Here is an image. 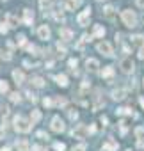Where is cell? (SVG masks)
I'll list each match as a JSON object with an SVG mask.
<instances>
[{"instance_id": "6da1fadb", "label": "cell", "mask_w": 144, "mask_h": 151, "mask_svg": "<svg viewBox=\"0 0 144 151\" xmlns=\"http://www.w3.org/2000/svg\"><path fill=\"white\" fill-rule=\"evenodd\" d=\"M13 125H14L16 132H20V133H29L30 128H32V121L18 114V116H14V119H13Z\"/></svg>"}, {"instance_id": "7a4b0ae2", "label": "cell", "mask_w": 144, "mask_h": 151, "mask_svg": "<svg viewBox=\"0 0 144 151\" xmlns=\"http://www.w3.org/2000/svg\"><path fill=\"white\" fill-rule=\"evenodd\" d=\"M121 20H123V23H125L126 27L133 28V27H137V14L132 11V9H125V11L121 13Z\"/></svg>"}, {"instance_id": "3957f363", "label": "cell", "mask_w": 144, "mask_h": 151, "mask_svg": "<svg viewBox=\"0 0 144 151\" xmlns=\"http://www.w3.org/2000/svg\"><path fill=\"white\" fill-rule=\"evenodd\" d=\"M119 68H121V71L125 75H132L133 69H135V64H133V60L130 57H125V59L119 60Z\"/></svg>"}, {"instance_id": "277c9868", "label": "cell", "mask_w": 144, "mask_h": 151, "mask_svg": "<svg viewBox=\"0 0 144 151\" xmlns=\"http://www.w3.org/2000/svg\"><path fill=\"white\" fill-rule=\"evenodd\" d=\"M96 50L101 55H105V57H114V48H112V45L107 43V41H100L96 45Z\"/></svg>"}, {"instance_id": "5b68a950", "label": "cell", "mask_w": 144, "mask_h": 151, "mask_svg": "<svg viewBox=\"0 0 144 151\" xmlns=\"http://www.w3.org/2000/svg\"><path fill=\"white\" fill-rule=\"evenodd\" d=\"M50 128H52L55 133L64 132V130H66V126H64V121L60 119V116H54V117H52V125H50Z\"/></svg>"}, {"instance_id": "8992f818", "label": "cell", "mask_w": 144, "mask_h": 151, "mask_svg": "<svg viewBox=\"0 0 144 151\" xmlns=\"http://www.w3.org/2000/svg\"><path fill=\"white\" fill-rule=\"evenodd\" d=\"M87 133H89V128L86 125H77L73 130H71V135H73L75 139H84Z\"/></svg>"}, {"instance_id": "52a82bcc", "label": "cell", "mask_w": 144, "mask_h": 151, "mask_svg": "<svg viewBox=\"0 0 144 151\" xmlns=\"http://www.w3.org/2000/svg\"><path fill=\"white\" fill-rule=\"evenodd\" d=\"M89 18H91V7H87V9H84L78 16H77V23L78 25H87V22H89Z\"/></svg>"}, {"instance_id": "ba28073f", "label": "cell", "mask_w": 144, "mask_h": 151, "mask_svg": "<svg viewBox=\"0 0 144 151\" xmlns=\"http://www.w3.org/2000/svg\"><path fill=\"white\" fill-rule=\"evenodd\" d=\"M59 37L62 39V41H71V39H73V30L71 28H68V27H60L59 28Z\"/></svg>"}, {"instance_id": "9c48e42d", "label": "cell", "mask_w": 144, "mask_h": 151, "mask_svg": "<svg viewBox=\"0 0 144 151\" xmlns=\"http://www.w3.org/2000/svg\"><path fill=\"white\" fill-rule=\"evenodd\" d=\"M37 36H39V39H43V41H48L50 36H52L50 27H48V25H41V27L37 28Z\"/></svg>"}, {"instance_id": "30bf717a", "label": "cell", "mask_w": 144, "mask_h": 151, "mask_svg": "<svg viewBox=\"0 0 144 151\" xmlns=\"http://www.w3.org/2000/svg\"><path fill=\"white\" fill-rule=\"evenodd\" d=\"M133 133H135V139H137V146L144 148V126H137L133 130Z\"/></svg>"}, {"instance_id": "8fae6325", "label": "cell", "mask_w": 144, "mask_h": 151, "mask_svg": "<svg viewBox=\"0 0 144 151\" xmlns=\"http://www.w3.org/2000/svg\"><path fill=\"white\" fill-rule=\"evenodd\" d=\"M86 68H87V71L94 73V71H98V68H100V62H98L96 59L89 57V59H86Z\"/></svg>"}, {"instance_id": "7c38bea8", "label": "cell", "mask_w": 144, "mask_h": 151, "mask_svg": "<svg viewBox=\"0 0 144 151\" xmlns=\"http://www.w3.org/2000/svg\"><path fill=\"white\" fill-rule=\"evenodd\" d=\"M103 16L107 20H110V22H114V20H116V9H114V5H105L103 7Z\"/></svg>"}, {"instance_id": "4fadbf2b", "label": "cell", "mask_w": 144, "mask_h": 151, "mask_svg": "<svg viewBox=\"0 0 144 151\" xmlns=\"http://www.w3.org/2000/svg\"><path fill=\"white\" fill-rule=\"evenodd\" d=\"M14 148H16V151H30V144L27 142L25 139H20V140H16Z\"/></svg>"}, {"instance_id": "5bb4252c", "label": "cell", "mask_w": 144, "mask_h": 151, "mask_svg": "<svg viewBox=\"0 0 144 151\" xmlns=\"http://www.w3.org/2000/svg\"><path fill=\"white\" fill-rule=\"evenodd\" d=\"M126 98V91L125 89H114L112 91V100H116V102H121V100Z\"/></svg>"}, {"instance_id": "9a60e30c", "label": "cell", "mask_w": 144, "mask_h": 151, "mask_svg": "<svg viewBox=\"0 0 144 151\" xmlns=\"http://www.w3.org/2000/svg\"><path fill=\"white\" fill-rule=\"evenodd\" d=\"M132 45L133 46H139V48H144V36L142 34H135V36H132Z\"/></svg>"}, {"instance_id": "2e32d148", "label": "cell", "mask_w": 144, "mask_h": 151, "mask_svg": "<svg viewBox=\"0 0 144 151\" xmlns=\"http://www.w3.org/2000/svg\"><path fill=\"white\" fill-rule=\"evenodd\" d=\"M23 22H25V25H32V22H34V13L30 11V9H23Z\"/></svg>"}, {"instance_id": "e0dca14e", "label": "cell", "mask_w": 144, "mask_h": 151, "mask_svg": "<svg viewBox=\"0 0 144 151\" xmlns=\"http://www.w3.org/2000/svg\"><path fill=\"white\" fill-rule=\"evenodd\" d=\"M54 80H55V82H57L60 87H68V84H69V82H68V77H66V75H62V73H60V75H55V77H54Z\"/></svg>"}, {"instance_id": "ac0fdd59", "label": "cell", "mask_w": 144, "mask_h": 151, "mask_svg": "<svg viewBox=\"0 0 144 151\" xmlns=\"http://www.w3.org/2000/svg\"><path fill=\"white\" fill-rule=\"evenodd\" d=\"M116 149H118V142L114 139H109L107 142L103 144V151H116Z\"/></svg>"}, {"instance_id": "d6986e66", "label": "cell", "mask_w": 144, "mask_h": 151, "mask_svg": "<svg viewBox=\"0 0 144 151\" xmlns=\"http://www.w3.org/2000/svg\"><path fill=\"white\" fill-rule=\"evenodd\" d=\"M13 78H14L16 84H23L25 75H23V71H20V69H14V71H13Z\"/></svg>"}, {"instance_id": "ffe728a7", "label": "cell", "mask_w": 144, "mask_h": 151, "mask_svg": "<svg viewBox=\"0 0 144 151\" xmlns=\"http://www.w3.org/2000/svg\"><path fill=\"white\" fill-rule=\"evenodd\" d=\"M78 2H80V0H66V2L62 4V7L68 9V11H73V9H77Z\"/></svg>"}, {"instance_id": "44dd1931", "label": "cell", "mask_w": 144, "mask_h": 151, "mask_svg": "<svg viewBox=\"0 0 144 151\" xmlns=\"http://www.w3.org/2000/svg\"><path fill=\"white\" fill-rule=\"evenodd\" d=\"M92 34H94L96 37H103V36H105L103 25H94V27H92Z\"/></svg>"}, {"instance_id": "7402d4cb", "label": "cell", "mask_w": 144, "mask_h": 151, "mask_svg": "<svg viewBox=\"0 0 144 151\" xmlns=\"http://www.w3.org/2000/svg\"><path fill=\"white\" fill-rule=\"evenodd\" d=\"M5 23H7V27H18V20H16L14 14H7L5 16Z\"/></svg>"}, {"instance_id": "603a6c76", "label": "cell", "mask_w": 144, "mask_h": 151, "mask_svg": "<svg viewBox=\"0 0 144 151\" xmlns=\"http://www.w3.org/2000/svg\"><path fill=\"white\" fill-rule=\"evenodd\" d=\"M112 75H114V68L112 66H105L103 69H101V77L103 78H110Z\"/></svg>"}, {"instance_id": "cb8c5ba5", "label": "cell", "mask_w": 144, "mask_h": 151, "mask_svg": "<svg viewBox=\"0 0 144 151\" xmlns=\"http://www.w3.org/2000/svg\"><path fill=\"white\" fill-rule=\"evenodd\" d=\"M116 114H118V116H132V108H128V107H121V108L116 110Z\"/></svg>"}, {"instance_id": "d4e9b609", "label": "cell", "mask_w": 144, "mask_h": 151, "mask_svg": "<svg viewBox=\"0 0 144 151\" xmlns=\"http://www.w3.org/2000/svg\"><path fill=\"white\" fill-rule=\"evenodd\" d=\"M50 16H52L55 22H64V16L60 11H50Z\"/></svg>"}, {"instance_id": "484cf974", "label": "cell", "mask_w": 144, "mask_h": 151, "mask_svg": "<svg viewBox=\"0 0 144 151\" xmlns=\"http://www.w3.org/2000/svg\"><path fill=\"white\" fill-rule=\"evenodd\" d=\"M32 85L34 87H45V80L41 78V77H34L32 78Z\"/></svg>"}, {"instance_id": "4316f807", "label": "cell", "mask_w": 144, "mask_h": 151, "mask_svg": "<svg viewBox=\"0 0 144 151\" xmlns=\"http://www.w3.org/2000/svg\"><path fill=\"white\" fill-rule=\"evenodd\" d=\"M66 103H68V100L66 98H60V96H57L54 100V105H57V107H66Z\"/></svg>"}, {"instance_id": "83f0119b", "label": "cell", "mask_w": 144, "mask_h": 151, "mask_svg": "<svg viewBox=\"0 0 144 151\" xmlns=\"http://www.w3.org/2000/svg\"><path fill=\"white\" fill-rule=\"evenodd\" d=\"M39 119H41V112L39 110H32V112H30V121H32V123H37Z\"/></svg>"}, {"instance_id": "f1b7e54d", "label": "cell", "mask_w": 144, "mask_h": 151, "mask_svg": "<svg viewBox=\"0 0 144 151\" xmlns=\"http://www.w3.org/2000/svg\"><path fill=\"white\" fill-rule=\"evenodd\" d=\"M5 93H9V84L5 80H0V94H5Z\"/></svg>"}, {"instance_id": "f546056e", "label": "cell", "mask_w": 144, "mask_h": 151, "mask_svg": "<svg viewBox=\"0 0 144 151\" xmlns=\"http://www.w3.org/2000/svg\"><path fill=\"white\" fill-rule=\"evenodd\" d=\"M9 100H11L13 103H20L22 102V96H20V93H11L9 94Z\"/></svg>"}, {"instance_id": "4dcf8cb0", "label": "cell", "mask_w": 144, "mask_h": 151, "mask_svg": "<svg viewBox=\"0 0 144 151\" xmlns=\"http://www.w3.org/2000/svg\"><path fill=\"white\" fill-rule=\"evenodd\" d=\"M68 66H69L71 71H75L77 66H78V60H77V59H69V60H68Z\"/></svg>"}, {"instance_id": "1f68e13d", "label": "cell", "mask_w": 144, "mask_h": 151, "mask_svg": "<svg viewBox=\"0 0 144 151\" xmlns=\"http://www.w3.org/2000/svg\"><path fill=\"white\" fill-rule=\"evenodd\" d=\"M16 39H18V46H25V45H27V37H25V34H20Z\"/></svg>"}, {"instance_id": "d6a6232c", "label": "cell", "mask_w": 144, "mask_h": 151, "mask_svg": "<svg viewBox=\"0 0 144 151\" xmlns=\"http://www.w3.org/2000/svg\"><path fill=\"white\" fill-rule=\"evenodd\" d=\"M57 52H59V57H64V55H66V48H64V45L57 43Z\"/></svg>"}, {"instance_id": "836d02e7", "label": "cell", "mask_w": 144, "mask_h": 151, "mask_svg": "<svg viewBox=\"0 0 144 151\" xmlns=\"http://www.w3.org/2000/svg\"><path fill=\"white\" fill-rule=\"evenodd\" d=\"M68 116H69L71 121H77V119H78V112H77V110H73V108L68 110Z\"/></svg>"}, {"instance_id": "e575fe53", "label": "cell", "mask_w": 144, "mask_h": 151, "mask_svg": "<svg viewBox=\"0 0 144 151\" xmlns=\"http://www.w3.org/2000/svg\"><path fill=\"white\" fill-rule=\"evenodd\" d=\"M73 151H87V146H86L84 142H80V144H77V146L73 148Z\"/></svg>"}, {"instance_id": "d590c367", "label": "cell", "mask_w": 144, "mask_h": 151, "mask_svg": "<svg viewBox=\"0 0 144 151\" xmlns=\"http://www.w3.org/2000/svg\"><path fill=\"white\" fill-rule=\"evenodd\" d=\"M54 149H55V151H64L66 146H64L62 142H55V144H54Z\"/></svg>"}, {"instance_id": "8d00e7d4", "label": "cell", "mask_w": 144, "mask_h": 151, "mask_svg": "<svg viewBox=\"0 0 144 151\" xmlns=\"http://www.w3.org/2000/svg\"><path fill=\"white\" fill-rule=\"evenodd\" d=\"M7 30H9L7 23H5V22H2V23H0V34H7Z\"/></svg>"}, {"instance_id": "74e56055", "label": "cell", "mask_w": 144, "mask_h": 151, "mask_svg": "<svg viewBox=\"0 0 144 151\" xmlns=\"http://www.w3.org/2000/svg\"><path fill=\"white\" fill-rule=\"evenodd\" d=\"M36 137H37V139H41V140H45V139H50L46 132H37V133H36Z\"/></svg>"}, {"instance_id": "f35d334b", "label": "cell", "mask_w": 144, "mask_h": 151, "mask_svg": "<svg viewBox=\"0 0 144 151\" xmlns=\"http://www.w3.org/2000/svg\"><path fill=\"white\" fill-rule=\"evenodd\" d=\"M43 105H45V107H52V105H54V100L45 98V100H43Z\"/></svg>"}, {"instance_id": "ab89813d", "label": "cell", "mask_w": 144, "mask_h": 151, "mask_svg": "<svg viewBox=\"0 0 144 151\" xmlns=\"http://www.w3.org/2000/svg\"><path fill=\"white\" fill-rule=\"evenodd\" d=\"M32 151H48V149L43 148V146H39V144H34V146H32Z\"/></svg>"}, {"instance_id": "60d3db41", "label": "cell", "mask_w": 144, "mask_h": 151, "mask_svg": "<svg viewBox=\"0 0 144 151\" xmlns=\"http://www.w3.org/2000/svg\"><path fill=\"white\" fill-rule=\"evenodd\" d=\"M119 128H121V133H126V121H121Z\"/></svg>"}, {"instance_id": "b9f144b4", "label": "cell", "mask_w": 144, "mask_h": 151, "mask_svg": "<svg viewBox=\"0 0 144 151\" xmlns=\"http://www.w3.org/2000/svg\"><path fill=\"white\" fill-rule=\"evenodd\" d=\"M27 98L30 100V102H36V96H34L32 93H30V91H27Z\"/></svg>"}, {"instance_id": "7bdbcfd3", "label": "cell", "mask_w": 144, "mask_h": 151, "mask_svg": "<svg viewBox=\"0 0 144 151\" xmlns=\"http://www.w3.org/2000/svg\"><path fill=\"white\" fill-rule=\"evenodd\" d=\"M137 57L144 60V48H139V53H137Z\"/></svg>"}, {"instance_id": "ee69618b", "label": "cell", "mask_w": 144, "mask_h": 151, "mask_svg": "<svg viewBox=\"0 0 144 151\" xmlns=\"http://www.w3.org/2000/svg\"><path fill=\"white\" fill-rule=\"evenodd\" d=\"M135 4H137V7L144 9V0H135Z\"/></svg>"}, {"instance_id": "f6af8a7d", "label": "cell", "mask_w": 144, "mask_h": 151, "mask_svg": "<svg viewBox=\"0 0 144 151\" xmlns=\"http://www.w3.org/2000/svg\"><path fill=\"white\" fill-rule=\"evenodd\" d=\"M4 135H5V125H4L2 128H0V139H2Z\"/></svg>"}, {"instance_id": "bcb514c9", "label": "cell", "mask_w": 144, "mask_h": 151, "mask_svg": "<svg viewBox=\"0 0 144 151\" xmlns=\"http://www.w3.org/2000/svg\"><path fill=\"white\" fill-rule=\"evenodd\" d=\"M27 50L29 52H36V46L34 45H27Z\"/></svg>"}, {"instance_id": "7dc6e473", "label": "cell", "mask_w": 144, "mask_h": 151, "mask_svg": "<svg viewBox=\"0 0 144 151\" xmlns=\"http://www.w3.org/2000/svg\"><path fill=\"white\" fill-rule=\"evenodd\" d=\"M100 121H101L103 125H107V117H105V116H101V117H100Z\"/></svg>"}, {"instance_id": "c3c4849f", "label": "cell", "mask_w": 144, "mask_h": 151, "mask_svg": "<svg viewBox=\"0 0 144 151\" xmlns=\"http://www.w3.org/2000/svg\"><path fill=\"white\" fill-rule=\"evenodd\" d=\"M46 2H50V0H39V4H41V7H45V4Z\"/></svg>"}, {"instance_id": "681fc988", "label": "cell", "mask_w": 144, "mask_h": 151, "mask_svg": "<svg viewBox=\"0 0 144 151\" xmlns=\"http://www.w3.org/2000/svg\"><path fill=\"white\" fill-rule=\"evenodd\" d=\"M139 102H141V105H142V108H144V98H141Z\"/></svg>"}, {"instance_id": "f907efd6", "label": "cell", "mask_w": 144, "mask_h": 151, "mask_svg": "<svg viewBox=\"0 0 144 151\" xmlns=\"http://www.w3.org/2000/svg\"><path fill=\"white\" fill-rule=\"evenodd\" d=\"M2 151H11V148H4V149H2Z\"/></svg>"}, {"instance_id": "816d5d0a", "label": "cell", "mask_w": 144, "mask_h": 151, "mask_svg": "<svg viewBox=\"0 0 144 151\" xmlns=\"http://www.w3.org/2000/svg\"><path fill=\"white\" fill-rule=\"evenodd\" d=\"M98 2H103V0H98Z\"/></svg>"}, {"instance_id": "f5cc1de1", "label": "cell", "mask_w": 144, "mask_h": 151, "mask_svg": "<svg viewBox=\"0 0 144 151\" xmlns=\"http://www.w3.org/2000/svg\"><path fill=\"white\" fill-rule=\"evenodd\" d=\"M0 151H2V149H0Z\"/></svg>"}]
</instances>
